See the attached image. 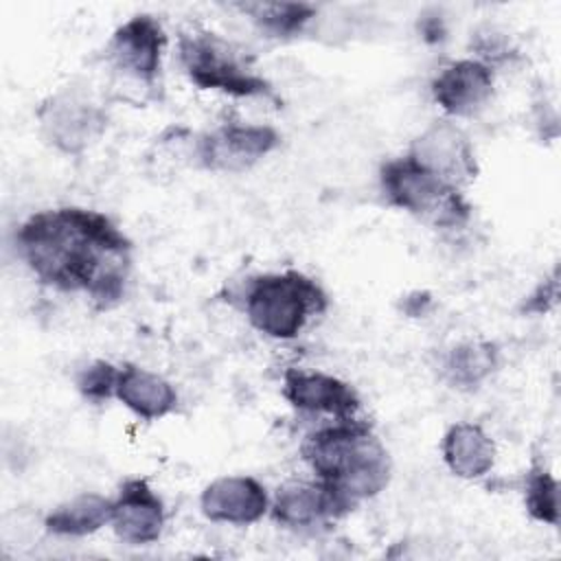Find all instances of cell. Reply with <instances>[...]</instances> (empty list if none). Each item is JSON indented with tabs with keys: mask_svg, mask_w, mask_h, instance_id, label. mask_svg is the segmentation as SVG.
<instances>
[{
	"mask_svg": "<svg viewBox=\"0 0 561 561\" xmlns=\"http://www.w3.org/2000/svg\"><path fill=\"white\" fill-rule=\"evenodd\" d=\"M243 309L259 333L291 340L327 309V294L313 278L296 270L259 274L245 287Z\"/></svg>",
	"mask_w": 561,
	"mask_h": 561,
	"instance_id": "obj_3",
	"label": "cell"
},
{
	"mask_svg": "<svg viewBox=\"0 0 561 561\" xmlns=\"http://www.w3.org/2000/svg\"><path fill=\"white\" fill-rule=\"evenodd\" d=\"M112 528L118 539L131 546H145L160 537L164 526V506L156 491L140 478L121 484L112 500Z\"/></svg>",
	"mask_w": 561,
	"mask_h": 561,
	"instance_id": "obj_9",
	"label": "cell"
},
{
	"mask_svg": "<svg viewBox=\"0 0 561 561\" xmlns=\"http://www.w3.org/2000/svg\"><path fill=\"white\" fill-rule=\"evenodd\" d=\"M15 243L44 285L83 291L99 307L123 298L131 243L103 213L75 206L35 213L20 226Z\"/></svg>",
	"mask_w": 561,
	"mask_h": 561,
	"instance_id": "obj_1",
	"label": "cell"
},
{
	"mask_svg": "<svg viewBox=\"0 0 561 561\" xmlns=\"http://www.w3.org/2000/svg\"><path fill=\"white\" fill-rule=\"evenodd\" d=\"M164 44V31L153 15H134L114 31L107 53L118 70L138 81L153 83L160 72Z\"/></svg>",
	"mask_w": 561,
	"mask_h": 561,
	"instance_id": "obj_7",
	"label": "cell"
},
{
	"mask_svg": "<svg viewBox=\"0 0 561 561\" xmlns=\"http://www.w3.org/2000/svg\"><path fill=\"white\" fill-rule=\"evenodd\" d=\"M180 61L188 79L204 90L232 96H267L270 85L259 77L250 59L221 35L193 28L180 35Z\"/></svg>",
	"mask_w": 561,
	"mask_h": 561,
	"instance_id": "obj_5",
	"label": "cell"
},
{
	"mask_svg": "<svg viewBox=\"0 0 561 561\" xmlns=\"http://www.w3.org/2000/svg\"><path fill=\"white\" fill-rule=\"evenodd\" d=\"M302 458L344 513L383 491L390 478L383 445L370 425L357 419L335 421L309 434L302 443Z\"/></svg>",
	"mask_w": 561,
	"mask_h": 561,
	"instance_id": "obj_2",
	"label": "cell"
},
{
	"mask_svg": "<svg viewBox=\"0 0 561 561\" xmlns=\"http://www.w3.org/2000/svg\"><path fill=\"white\" fill-rule=\"evenodd\" d=\"M280 142L276 129L267 125H221L206 134L197 153L206 169L213 171H243L267 156Z\"/></svg>",
	"mask_w": 561,
	"mask_h": 561,
	"instance_id": "obj_6",
	"label": "cell"
},
{
	"mask_svg": "<svg viewBox=\"0 0 561 561\" xmlns=\"http://www.w3.org/2000/svg\"><path fill=\"white\" fill-rule=\"evenodd\" d=\"M524 500L535 519L552 526L559 522V484L546 469H533L528 473Z\"/></svg>",
	"mask_w": 561,
	"mask_h": 561,
	"instance_id": "obj_20",
	"label": "cell"
},
{
	"mask_svg": "<svg viewBox=\"0 0 561 561\" xmlns=\"http://www.w3.org/2000/svg\"><path fill=\"white\" fill-rule=\"evenodd\" d=\"M199 506L210 522L245 526L265 515L270 500L259 480L250 476H224L202 491Z\"/></svg>",
	"mask_w": 561,
	"mask_h": 561,
	"instance_id": "obj_11",
	"label": "cell"
},
{
	"mask_svg": "<svg viewBox=\"0 0 561 561\" xmlns=\"http://www.w3.org/2000/svg\"><path fill=\"white\" fill-rule=\"evenodd\" d=\"M114 397L145 421L162 419L178 405V392L162 375L134 364L118 368Z\"/></svg>",
	"mask_w": 561,
	"mask_h": 561,
	"instance_id": "obj_15",
	"label": "cell"
},
{
	"mask_svg": "<svg viewBox=\"0 0 561 561\" xmlns=\"http://www.w3.org/2000/svg\"><path fill=\"white\" fill-rule=\"evenodd\" d=\"M497 366V346L491 342H467L456 346L447 362L445 373L456 388L480 386Z\"/></svg>",
	"mask_w": 561,
	"mask_h": 561,
	"instance_id": "obj_18",
	"label": "cell"
},
{
	"mask_svg": "<svg viewBox=\"0 0 561 561\" xmlns=\"http://www.w3.org/2000/svg\"><path fill=\"white\" fill-rule=\"evenodd\" d=\"M39 121L48 140L66 153L81 151L105 125V116L96 105L66 92L50 96L42 105Z\"/></svg>",
	"mask_w": 561,
	"mask_h": 561,
	"instance_id": "obj_10",
	"label": "cell"
},
{
	"mask_svg": "<svg viewBox=\"0 0 561 561\" xmlns=\"http://www.w3.org/2000/svg\"><path fill=\"white\" fill-rule=\"evenodd\" d=\"M342 513L335 495L318 480L287 482L272 500V517L287 528H313Z\"/></svg>",
	"mask_w": 561,
	"mask_h": 561,
	"instance_id": "obj_14",
	"label": "cell"
},
{
	"mask_svg": "<svg viewBox=\"0 0 561 561\" xmlns=\"http://www.w3.org/2000/svg\"><path fill=\"white\" fill-rule=\"evenodd\" d=\"M118 368L110 362H94L85 366L77 377V388L88 401H105L114 397Z\"/></svg>",
	"mask_w": 561,
	"mask_h": 561,
	"instance_id": "obj_21",
	"label": "cell"
},
{
	"mask_svg": "<svg viewBox=\"0 0 561 561\" xmlns=\"http://www.w3.org/2000/svg\"><path fill=\"white\" fill-rule=\"evenodd\" d=\"M112 522V500L99 493H81L59 504L46 517V528L61 537H85Z\"/></svg>",
	"mask_w": 561,
	"mask_h": 561,
	"instance_id": "obj_17",
	"label": "cell"
},
{
	"mask_svg": "<svg viewBox=\"0 0 561 561\" xmlns=\"http://www.w3.org/2000/svg\"><path fill=\"white\" fill-rule=\"evenodd\" d=\"M410 156L456 186L476 178L473 151L462 131L454 125L440 123L427 129L421 138H416Z\"/></svg>",
	"mask_w": 561,
	"mask_h": 561,
	"instance_id": "obj_13",
	"label": "cell"
},
{
	"mask_svg": "<svg viewBox=\"0 0 561 561\" xmlns=\"http://www.w3.org/2000/svg\"><path fill=\"white\" fill-rule=\"evenodd\" d=\"M379 180L392 206L438 228H458L471 215L460 188L410 153L388 160Z\"/></svg>",
	"mask_w": 561,
	"mask_h": 561,
	"instance_id": "obj_4",
	"label": "cell"
},
{
	"mask_svg": "<svg viewBox=\"0 0 561 561\" xmlns=\"http://www.w3.org/2000/svg\"><path fill=\"white\" fill-rule=\"evenodd\" d=\"M239 11L250 15L259 28L274 37H289L302 31V26L316 15V9L305 2H245Z\"/></svg>",
	"mask_w": 561,
	"mask_h": 561,
	"instance_id": "obj_19",
	"label": "cell"
},
{
	"mask_svg": "<svg viewBox=\"0 0 561 561\" xmlns=\"http://www.w3.org/2000/svg\"><path fill=\"white\" fill-rule=\"evenodd\" d=\"M443 458L458 478H482L495 462V445L476 423H456L443 436Z\"/></svg>",
	"mask_w": 561,
	"mask_h": 561,
	"instance_id": "obj_16",
	"label": "cell"
},
{
	"mask_svg": "<svg viewBox=\"0 0 561 561\" xmlns=\"http://www.w3.org/2000/svg\"><path fill=\"white\" fill-rule=\"evenodd\" d=\"M493 92V72L480 59H458L445 66L432 81L434 101L451 116L478 112Z\"/></svg>",
	"mask_w": 561,
	"mask_h": 561,
	"instance_id": "obj_12",
	"label": "cell"
},
{
	"mask_svg": "<svg viewBox=\"0 0 561 561\" xmlns=\"http://www.w3.org/2000/svg\"><path fill=\"white\" fill-rule=\"evenodd\" d=\"M283 397L296 410L331 414L335 421L355 419L359 410L357 392L346 381L320 370L289 368L283 377Z\"/></svg>",
	"mask_w": 561,
	"mask_h": 561,
	"instance_id": "obj_8",
	"label": "cell"
}]
</instances>
